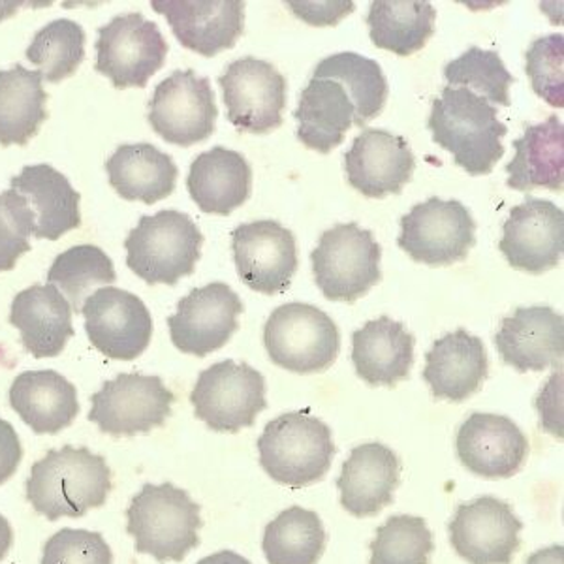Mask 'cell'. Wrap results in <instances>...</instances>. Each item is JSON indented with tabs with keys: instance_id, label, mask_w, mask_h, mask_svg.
<instances>
[{
	"instance_id": "cell-1",
	"label": "cell",
	"mask_w": 564,
	"mask_h": 564,
	"mask_svg": "<svg viewBox=\"0 0 564 564\" xmlns=\"http://www.w3.org/2000/svg\"><path fill=\"white\" fill-rule=\"evenodd\" d=\"M109 491L108 462L89 448L50 449L26 478V500L50 521L84 518L93 508L106 505Z\"/></svg>"
},
{
	"instance_id": "cell-2",
	"label": "cell",
	"mask_w": 564,
	"mask_h": 564,
	"mask_svg": "<svg viewBox=\"0 0 564 564\" xmlns=\"http://www.w3.org/2000/svg\"><path fill=\"white\" fill-rule=\"evenodd\" d=\"M427 129L436 145L448 151L468 175L491 174L505 156L507 124L499 121L497 108L473 90L444 87L431 104Z\"/></svg>"
},
{
	"instance_id": "cell-3",
	"label": "cell",
	"mask_w": 564,
	"mask_h": 564,
	"mask_svg": "<svg viewBox=\"0 0 564 564\" xmlns=\"http://www.w3.org/2000/svg\"><path fill=\"white\" fill-rule=\"evenodd\" d=\"M198 502L174 484H145L127 510V531L134 539L135 552L151 555L159 563H181L199 545L204 525Z\"/></svg>"
},
{
	"instance_id": "cell-4",
	"label": "cell",
	"mask_w": 564,
	"mask_h": 564,
	"mask_svg": "<svg viewBox=\"0 0 564 564\" xmlns=\"http://www.w3.org/2000/svg\"><path fill=\"white\" fill-rule=\"evenodd\" d=\"M257 444L263 470L294 489L321 481L335 456L332 430L307 412H286L271 420Z\"/></svg>"
},
{
	"instance_id": "cell-5",
	"label": "cell",
	"mask_w": 564,
	"mask_h": 564,
	"mask_svg": "<svg viewBox=\"0 0 564 564\" xmlns=\"http://www.w3.org/2000/svg\"><path fill=\"white\" fill-rule=\"evenodd\" d=\"M204 234L186 213L166 209L143 215L124 241L127 265L148 284L175 286L193 275L202 257Z\"/></svg>"
},
{
	"instance_id": "cell-6",
	"label": "cell",
	"mask_w": 564,
	"mask_h": 564,
	"mask_svg": "<svg viewBox=\"0 0 564 564\" xmlns=\"http://www.w3.org/2000/svg\"><path fill=\"white\" fill-rule=\"evenodd\" d=\"M271 361L290 372H324L339 356V327L322 308L308 303L276 307L263 327Z\"/></svg>"
},
{
	"instance_id": "cell-7",
	"label": "cell",
	"mask_w": 564,
	"mask_h": 564,
	"mask_svg": "<svg viewBox=\"0 0 564 564\" xmlns=\"http://www.w3.org/2000/svg\"><path fill=\"white\" fill-rule=\"evenodd\" d=\"M382 249L371 230L356 223L322 234L311 254L316 286L329 302H358L382 279Z\"/></svg>"
},
{
	"instance_id": "cell-8",
	"label": "cell",
	"mask_w": 564,
	"mask_h": 564,
	"mask_svg": "<svg viewBox=\"0 0 564 564\" xmlns=\"http://www.w3.org/2000/svg\"><path fill=\"white\" fill-rule=\"evenodd\" d=\"M194 416L217 433H238L252 427L268 409L265 379L249 364L234 359L218 361L199 372L191 391Z\"/></svg>"
},
{
	"instance_id": "cell-9",
	"label": "cell",
	"mask_w": 564,
	"mask_h": 564,
	"mask_svg": "<svg viewBox=\"0 0 564 564\" xmlns=\"http://www.w3.org/2000/svg\"><path fill=\"white\" fill-rule=\"evenodd\" d=\"M95 50L98 74L108 77L116 89H143L166 65V39L140 12L122 13L100 26Z\"/></svg>"
},
{
	"instance_id": "cell-10",
	"label": "cell",
	"mask_w": 564,
	"mask_h": 564,
	"mask_svg": "<svg viewBox=\"0 0 564 564\" xmlns=\"http://www.w3.org/2000/svg\"><path fill=\"white\" fill-rule=\"evenodd\" d=\"M174 401L161 377L121 372L90 398L87 417L111 436L148 435L166 423Z\"/></svg>"
},
{
	"instance_id": "cell-11",
	"label": "cell",
	"mask_w": 564,
	"mask_h": 564,
	"mask_svg": "<svg viewBox=\"0 0 564 564\" xmlns=\"http://www.w3.org/2000/svg\"><path fill=\"white\" fill-rule=\"evenodd\" d=\"M476 243V223L457 199L430 198L401 218L398 245L417 263L463 262Z\"/></svg>"
},
{
	"instance_id": "cell-12",
	"label": "cell",
	"mask_w": 564,
	"mask_h": 564,
	"mask_svg": "<svg viewBox=\"0 0 564 564\" xmlns=\"http://www.w3.org/2000/svg\"><path fill=\"white\" fill-rule=\"evenodd\" d=\"M215 90L196 72L175 70L156 85L149 102V124L162 140L191 148L212 138L217 124Z\"/></svg>"
},
{
	"instance_id": "cell-13",
	"label": "cell",
	"mask_w": 564,
	"mask_h": 564,
	"mask_svg": "<svg viewBox=\"0 0 564 564\" xmlns=\"http://www.w3.org/2000/svg\"><path fill=\"white\" fill-rule=\"evenodd\" d=\"M218 85L225 95L226 117L239 132L270 134L281 127L286 79L271 63L238 58L218 77Z\"/></svg>"
},
{
	"instance_id": "cell-14",
	"label": "cell",
	"mask_w": 564,
	"mask_h": 564,
	"mask_svg": "<svg viewBox=\"0 0 564 564\" xmlns=\"http://www.w3.org/2000/svg\"><path fill=\"white\" fill-rule=\"evenodd\" d=\"M82 315L90 345L106 358L132 361L148 350L153 316L135 294L104 286L85 300Z\"/></svg>"
},
{
	"instance_id": "cell-15",
	"label": "cell",
	"mask_w": 564,
	"mask_h": 564,
	"mask_svg": "<svg viewBox=\"0 0 564 564\" xmlns=\"http://www.w3.org/2000/svg\"><path fill=\"white\" fill-rule=\"evenodd\" d=\"M243 302L226 282H212L181 297L177 313L167 318L170 337L177 350L206 358L217 352L238 332Z\"/></svg>"
},
{
	"instance_id": "cell-16",
	"label": "cell",
	"mask_w": 564,
	"mask_h": 564,
	"mask_svg": "<svg viewBox=\"0 0 564 564\" xmlns=\"http://www.w3.org/2000/svg\"><path fill=\"white\" fill-rule=\"evenodd\" d=\"M231 250L238 275L252 292H286L297 271L295 236L281 223L263 218L231 231Z\"/></svg>"
},
{
	"instance_id": "cell-17",
	"label": "cell",
	"mask_w": 564,
	"mask_h": 564,
	"mask_svg": "<svg viewBox=\"0 0 564 564\" xmlns=\"http://www.w3.org/2000/svg\"><path fill=\"white\" fill-rule=\"evenodd\" d=\"M523 521L505 500L486 495L459 505L449 521V542L470 564H510L520 550Z\"/></svg>"
},
{
	"instance_id": "cell-18",
	"label": "cell",
	"mask_w": 564,
	"mask_h": 564,
	"mask_svg": "<svg viewBox=\"0 0 564 564\" xmlns=\"http://www.w3.org/2000/svg\"><path fill=\"white\" fill-rule=\"evenodd\" d=\"M499 249L513 270L542 275L564 252V213L553 202L527 196L502 226Z\"/></svg>"
},
{
	"instance_id": "cell-19",
	"label": "cell",
	"mask_w": 564,
	"mask_h": 564,
	"mask_svg": "<svg viewBox=\"0 0 564 564\" xmlns=\"http://www.w3.org/2000/svg\"><path fill=\"white\" fill-rule=\"evenodd\" d=\"M151 7L183 47L204 57L231 50L245 31L243 0H153Z\"/></svg>"
},
{
	"instance_id": "cell-20",
	"label": "cell",
	"mask_w": 564,
	"mask_h": 564,
	"mask_svg": "<svg viewBox=\"0 0 564 564\" xmlns=\"http://www.w3.org/2000/svg\"><path fill=\"white\" fill-rule=\"evenodd\" d=\"M348 183L366 198L403 193L412 180L416 159L404 138L388 130L366 129L356 135L345 154Z\"/></svg>"
},
{
	"instance_id": "cell-21",
	"label": "cell",
	"mask_w": 564,
	"mask_h": 564,
	"mask_svg": "<svg viewBox=\"0 0 564 564\" xmlns=\"http://www.w3.org/2000/svg\"><path fill=\"white\" fill-rule=\"evenodd\" d=\"M456 449L463 467L473 475L497 480L510 478L523 467L529 438L510 417L475 412L457 431Z\"/></svg>"
},
{
	"instance_id": "cell-22",
	"label": "cell",
	"mask_w": 564,
	"mask_h": 564,
	"mask_svg": "<svg viewBox=\"0 0 564 564\" xmlns=\"http://www.w3.org/2000/svg\"><path fill=\"white\" fill-rule=\"evenodd\" d=\"M500 359L518 372L561 369L564 321L552 307H520L502 318L495 334Z\"/></svg>"
},
{
	"instance_id": "cell-23",
	"label": "cell",
	"mask_w": 564,
	"mask_h": 564,
	"mask_svg": "<svg viewBox=\"0 0 564 564\" xmlns=\"http://www.w3.org/2000/svg\"><path fill=\"white\" fill-rule=\"evenodd\" d=\"M489 375V359L480 337L456 329L436 339L425 354L423 380L436 399L462 403L480 390Z\"/></svg>"
},
{
	"instance_id": "cell-24",
	"label": "cell",
	"mask_w": 564,
	"mask_h": 564,
	"mask_svg": "<svg viewBox=\"0 0 564 564\" xmlns=\"http://www.w3.org/2000/svg\"><path fill=\"white\" fill-rule=\"evenodd\" d=\"M401 462L384 444L367 443L350 452L337 488L340 505L356 518H371L382 512L393 500L399 486Z\"/></svg>"
},
{
	"instance_id": "cell-25",
	"label": "cell",
	"mask_w": 564,
	"mask_h": 564,
	"mask_svg": "<svg viewBox=\"0 0 564 564\" xmlns=\"http://www.w3.org/2000/svg\"><path fill=\"white\" fill-rule=\"evenodd\" d=\"M10 188L25 199L33 217L34 238L57 241L82 226V196L66 175L50 164L23 167L21 174L10 181Z\"/></svg>"
},
{
	"instance_id": "cell-26",
	"label": "cell",
	"mask_w": 564,
	"mask_h": 564,
	"mask_svg": "<svg viewBox=\"0 0 564 564\" xmlns=\"http://www.w3.org/2000/svg\"><path fill=\"white\" fill-rule=\"evenodd\" d=\"M10 324L20 329L21 345L33 358H57L76 335L72 307L53 284H33L15 294Z\"/></svg>"
},
{
	"instance_id": "cell-27",
	"label": "cell",
	"mask_w": 564,
	"mask_h": 564,
	"mask_svg": "<svg viewBox=\"0 0 564 564\" xmlns=\"http://www.w3.org/2000/svg\"><path fill=\"white\" fill-rule=\"evenodd\" d=\"M414 335L403 322L380 316L352 335L356 375L369 386H393L409 377L414 366Z\"/></svg>"
},
{
	"instance_id": "cell-28",
	"label": "cell",
	"mask_w": 564,
	"mask_h": 564,
	"mask_svg": "<svg viewBox=\"0 0 564 564\" xmlns=\"http://www.w3.org/2000/svg\"><path fill=\"white\" fill-rule=\"evenodd\" d=\"M186 188L199 212L228 217L250 198L252 167L243 154L217 145L194 159Z\"/></svg>"
},
{
	"instance_id": "cell-29",
	"label": "cell",
	"mask_w": 564,
	"mask_h": 564,
	"mask_svg": "<svg viewBox=\"0 0 564 564\" xmlns=\"http://www.w3.org/2000/svg\"><path fill=\"white\" fill-rule=\"evenodd\" d=\"M8 398L15 414L36 435H57L79 414L76 386L52 369L21 372Z\"/></svg>"
},
{
	"instance_id": "cell-30",
	"label": "cell",
	"mask_w": 564,
	"mask_h": 564,
	"mask_svg": "<svg viewBox=\"0 0 564 564\" xmlns=\"http://www.w3.org/2000/svg\"><path fill=\"white\" fill-rule=\"evenodd\" d=\"M297 140L316 153H332L356 127V106L343 85L311 77L294 111Z\"/></svg>"
},
{
	"instance_id": "cell-31",
	"label": "cell",
	"mask_w": 564,
	"mask_h": 564,
	"mask_svg": "<svg viewBox=\"0 0 564 564\" xmlns=\"http://www.w3.org/2000/svg\"><path fill=\"white\" fill-rule=\"evenodd\" d=\"M106 172L122 199L153 206L172 196L180 167L153 143H122L106 162Z\"/></svg>"
},
{
	"instance_id": "cell-32",
	"label": "cell",
	"mask_w": 564,
	"mask_h": 564,
	"mask_svg": "<svg viewBox=\"0 0 564 564\" xmlns=\"http://www.w3.org/2000/svg\"><path fill=\"white\" fill-rule=\"evenodd\" d=\"M512 145L516 154L507 164L508 188L521 193L534 188L563 191L564 129L557 116L547 117L539 124H529Z\"/></svg>"
},
{
	"instance_id": "cell-33",
	"label": "cell",
	"mask_w": 564,
	"mask_h": 564,
	"mask_svg": "<svg viewBox=\"0 0 564 564\" xmlns=\"http://www.w3.org/2000/svg\"><path fill=\"white\" fill-rule=\"evenodd\" d=\"M39 70H0V145H26L47 119V93Z\"/></svg>"
},
{
	"instance_id": "cell-34",
	"label": "cell",
	"mask_w": 564,
	"mask_h": 564,
	"mask_svg": "<svg viewBox=\"0 0 564 564\" xmlns=\"http://www.w3.org/2000/svg\"><path fill=\"white\" fill-rule=\"evenodd\" d=\"M436 10L425 0H375L367 13L372 44L411 57L435 34Z\"/></svg>"
},
{
	"instance_id": "cell-35",
	"label": "cell",
	"mask_w": 564,
	"mask_h": 564,
	"mask_svg": "<svg viewBox=\"0 0 564 564\" xmlns=\"http://www.w3.org/2000/svg\"><path fill=\"white\" fill-rule=\"evenodd\" d=\"M321 516L292 507L279 513L263 531V555L270 564H316L326 550Z\"/></svg>"
},
{
	"instance_id": "cell-36",
	"label": "cell",
	"mask_w": 564,
	"mask_h": 564,
	"mask_svg": "<svg viewBox=\"0 0 564 564\" xmlns=\"http://www.w3.org/2000/svg\"><path fill=\"white\" fill-rule=\"evenodd\" d=\"M313 77L334 79L347 89L356 106V127L364 129L367 122L379 117L388 100V79L377 61L359 53H335L322 58Z\"/></svg>"
},
{
	"instance_id": "cell-37",
	"label": "cell",
	"mask_w": 564,
	"mask_h": 564,
	"mask_svg": "<svg viewBox=\"0 0 564 564\" xmlns=\"http://www.w3.org/2000/svg\"><path fill=\"white\" fill-rule=\"evenodd\" d=\"M116 281L117 273L111 258L95 245H76L61 252L47 271V284H53L66 295L72 313L76 315H82L85 297L93 294V290Z\"/></svg>"
},
{
	"instance_id": "cell-38",
	"label": "cell",
	"mask_w": 564,
	"mask_h": 564,
	"mask_svg": "<svg viewBox=\"0 0 564 564\" xmlns=\"http://www.w3.org/2000/svg\"><path fill=\"white\" fill-rule=\"evenodd\" d=\"M26 58L47 84L74 76L85 61L84 26L72 20H55L42 26L26 47Z\"/></svg>"
},
{
	"instance_id": "cell-39",
	"label": "cell",
	"mask_w": 564,
	"mask_h": 564,
	"mask_svg": "<svg viewBox=\"0 0 564 564\" xmlns=\"http://www.w3.org/2000/svg\"><path fill=\"white\" fill-rule=\"evenodd\" d=\"M444 77L448 87L478 90V97L486 98L491 106H510V85L516 84V79L497 52L468 47L462 57L444 66Z\"/></svg>"
},
{
	"instance_id": "cell-40",
	"label": "cell",
	"mask_w": 564,
	"mask_h": 564,
	"mask_svg": "<svg viewBox=\"0 0 564 564\" xmlns=\"http://www.w3.org/2000/svg\"><path fill=\"white\" fill-rule=\"evenodd\" d=\"M435 544L430 527L416 516H393L371 542V564H430Z\"/></svg>"
},
{
	"instance_id": "cell-41",
	"label": "cell",
	"mask_w": 564,
	"mask_h": 564,
	"mask_svg": "<svg viewBox=\"0 0 564 564\" xmlns=\"http://www.w3.org/2000/svg\"><path fill=\"white\" fill-rule=\"evenodd\" d=\"M525 72L532 90L552 108L564 106V36L547 34L536 39L525 53Z\"/></svg>"
},
{
	"instance_id": "cell-42",
	"label": "cell",
	"mask_w": 564,
	"mask_h": 564,
	"mask_svg": "<svg viewBox=\"0 0 564 564\" xmlns=\"http://www.w3.org/2000/svg\"><path fill=\"white\" fill-rule=\"evenodd\" d=\"M40 564H113V553L100 532L61 529L45 542Z\"/></svg>"
},
{
	"instance_id": "cell-43",
	"label": "cell",
	"mask_w": 564,
	"mask_h": 564,
	"mask_svg": "<svg viewBox=\"0 0 564 564\" xmlns=\"http://www.w3.org/2000/svg\"><path fill=\"white\" fill-rule=\"evenodd\" d=\"M33 217L25 199L13 188L0 193V273L15 268V263L31 250Z\"/></svg>"
},
{
	"instance_id": "cell-44",
	"label": "cell",
	"mask_w": 564,
	"mask_h": 564,
	"mask_svg": "<svg viewBox=\"0 0 564 564\" xmlns=\"http://www.w3.org/2000/svg\"><path fill=\"white\" fill-rule=\"evenodd\" d=\"M286 7L292 10L295 18L305 21L307 25L327 26L337 25L343 18H347L348 13L354 12L352 0H324V2H307V0H286Z\"/></svg>"
},
{
	"instance_id": "cell-45",
	"label": "cell",
	"mask_w": 564,
	"mask_h": 564,
	"mask_svg": "<svg viewBox=\"0 0 564 564\" xmlns=\"http://www.w3.org/2000/svg\"><path fill=\"white\" fill-rule=\"evenodd\" d=\"M23 459L20 435L13 425L0 417V486L10 480Z\"/></svg>"
},
{
	"instance_id": "cell-46",
	"label": "cell",
	"mask_w": 564,
	"mask_h": 564,
	"mask_svg": "<svg viewBox=\"0 0 564 564\" xmlns=\"http://www.w3.org/2000/svg\"><path fill=\"white\" fill-rule=\"evenodd\" d=\"M527 564H564V547L563 545H552V547L532 553L531 557L527 558Z\"/></svg>"
},
{
	"instance_id": "cell-47",
	"label": "cell",
	"mask_w": 564,
	"mask_h": 564,
	"mask_svg": "<svg viewBox=\"0 0 564 564\" xmlns=\"http://www.w3.org/2000/svg\"><path fill=\"white\" fill-rule=\"evenodd\" d=\"M198 564H252L249 558L241 557L236 552L225 550V552L213 553L209 557L202 558Z\"/></svg>"
},
{
	"instance_id": "cell-48",
	"label": "cell",
	"mask_w": 564,
	"mask_h": 564,
	"mask_svg": "<svg viewBox=\"0 0 564 564\" xmlns=\"http://www.w3.org/2000/svg\"><path fill=\"white\" fill-rule=\"evenodd\" d=\"M13 531L10 521L0 513V561L7 557L8 552L12 550Z\"/></svg>"
}]
</instances>
